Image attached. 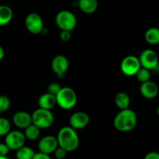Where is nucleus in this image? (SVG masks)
<instances>
[{
	"label": "nucleus",
	"instance_id": "9b49d317",
	"mask_svg": "<svg viewBox=\"0 0 159 159\" xmlns=\"http://www.w3.org/2000/svg\"><path fill=\"white\" fill-rule=\"evenodd\" d=\"M58 148L57 138L52 135H46L40 140L38 143L39 152L50 155L54 153V151Z\"/></svg>",
	"mask_w": 159,
	"mask_h": 159
},
{
	"label": "nucleus",
	"instance_id": "a211bd4d",
	"mask_svg": "<svg viewBox=\"0 0 159 159\" xmlns=\"http://www.w3.org/2000/svg\"><path fill=\"white\" fill-rule=\"evenodd\" d=\"M115 104L120 110H126L129 108L130 103V98L127 93L120 92L116 95L114 99Z\"/></svg>",
	"mask_w": 159,
	"mask_h": 159
},
{
	"label": "nucleus",
	"instance_id": "2eb2a0df",
	"mask_svg": "<svg viewBox=\"0 0 159 159\" xmlns=\"http://www.w3.org/2000/svg\"><path fill=\"white\" fill-rule=\"evenodd\" d=\"M39 108L44 109V110H51L57 105L56 102V96L50 93H46L41 95L38 99Z\"/></svg>",
	"mask_w": 159,
	"mask_h": 159
},
{
	"label": "nucleus",
	"instance_id": "2f4dec72",
	"mask_svg": "<svg viewBox=\"0 0 159 159\" xmlns=\"http://www.w3.org/2000/svg\"><path fill=\"white\" fill-rule=\"evenodd\" d=\"M0 159H9V158L6 156V157H0Z\"/></svg>",
	"mask_w": 159,
	"mask_h": 159
},
{
	"label": "nucleus",
	"instance_id": "cd10ccee",
	"mask_svg": "<svg viewBox=\"0 0 159 159\" xmlns=\"http://www.w3.org/2000/svg\"><path fill=\"white\" fill-rule=\"evenodd\" d=\"M9 151L10 150L5 143H0V157H6Z\"/></svg>",
	"mask_w": 159,
	"mask_h": 159
},
{
	"label": "nucleus",
	"instance_id": "f257e3e1",
	"mask_svg": "<svg viewBox=\"0 0 159 159\" xmlns=\"http://www.w3.org/2000/svg\"><path fill=\"white\" fill-rule=\"evenodd\" d=\"M138 124L137 114L130 109L120 110L113 120L114 127L120 132H129L133 130Z\"/></svg>",
	"mask_w": 159,
	"mask_h": 159
},
{
	"label": "nucleus",
	"instance_id": "39448f33",
	"mask_svg": "<svg viewBox=\"0 0 159 159\" xmlns=\"http://www.w3.org/2000/svg\"><path fill=\"white\" fill-rule=\"evenodd\" d=\"M55 22L61 30L70 31L75 28L77 19L74 13L68 10H61L56 15Z\"/></svg>",
	"mask_w": 159,
	"mask_h": 159
},
{
	"label": "nucleus",
	"instance_id": "20e7f679",
	"mask_svg": "<svg viewBox=\"0 0 159 159\" xmlns=\"http://www.w3.org/2000/svg\"><path fill=\"white\" fill-rule=\"evenodd\" d=\"M32 124L40 129H46L51 127L54 122V116L51 110L38 108L31 114Z\"/></svg>",
	"mask_w": 159,
	"mask_h": 159
},
{
	"label": "nucleus",
	"instance_id": "ddd939ff",
	"mask_svg": "<svg viewBox=\"0 0 159 159\" xmlns=\"http://www.w3.org/2000/svg\"><path fill=\"white\" fill-rule=\"evenodd\" d=\"M140 93L141 96L147 99H153L159 93V89L158 85L152 81L141 83L140 86Z\"/></svg>",
	"mask_w": 159,
	"mask_h": 159
},
{
	"label": "nucleus",
	"instance_id": "f8f14e48",
	"mask_svg": "<svg viewBox=\"0 0 159 159\" xmlns=\"http://www.w3.org/2000/svg\"><path fill=\"white\" fill-rule=\"evenodd\" d=\"M89 115L82 111H78L72 113L69 118L70 127L75 130L85 128L89 124Z\"/></svg>",
	"mask_w": 159,
	"mask_h": 159
},
{
	"label": "nucleus",
	"instance_id": "b1692460",
	"mask_svg": "<svg viewBox=\"0 0 159 159\" xmlns=\"http://www.w3.org/2000/svg\"><path fill=\"white\" fill-rule=\"evenodd\" d=\"M10 99L7 96H0V113L7 111L10 107Z\"/></svg>",
	"mask_w": 159,
	"mask_h": 159
},
{
	"label": "nucleus",
	"instance_id": "4be33fe9",
	"mask_svg": "<svg viewBox=\"0 0 159 159\" xmlns=\"http://www.w3.org/2000/svg\"><path fill=\"white\" fill-rule=\"evenodd\" d=\"M11 124L9 120L0 117V137L6 136L11 131Z\"/></svg>",
	"mask_w": 159,
	"mask_h": 159
},
{
	"label": "nucleus",
	"instance_id": "6ab92c4d",
	"mask_svg": "<svg viewBox=\"0 0 159 159\" xmlns=\"http://www.w3.org/2000/svg\"><path fill=\"white\" fill-rule=\"evenodd\" d=\"M144 39L150 45H157L159 43V28L151 27L146 30Z\"/></svg>",
	"mask_w": 159,
	"mask_h": 159
},
{
	"label": "nucleus",
	"instance_id": "bb28decb",
	"mask_svg": "<svg viewBox=\"0 0 159 159\" xmlns=\"http://www.w3.org/2000/svg\"><path fill=\"white\" fill-rule=\"evenodd\" d=\"M59 37H60L61 40H62L63 42H68L71 40V34L70 31L61 30L59 34Z\"/></svg>",
	"mask_w": 159,
	"mask_h": 159
},
{
	"label": "nucleus",
	"instance_id": "c756f323",
	"mask_svg": "<svg viewBox=\"0 0 159 159\" xmlns=\"http://www.w3.org/2000/svg\"><path fill=\"white\" fill-rule=\"evenodd\" d=\"M33 159H51L49 155H46V154L41 153V152H38L36 153L35 155L34 156Z\"/></svg>",
	"mask_w": 159,
	"mask_h": 159
},
{
	"label": "nucleus",
	"instance_id": "1a4fd4ad",
	"mask_svg": "<svg viewBox=\"0 0 159 159\" xmlns=\"http://www.w3.org/2000/svg\"><path fill=\"white\" fill-rule=\"evenodd\" d=\"M26 138L24 134L20 130H12L6 135L5 144L8 146L9 150L17 151L25 145Z\"/></svg>",
	"mask_w": 159,
	"mask_h": 159
},
{
	"label": "nucleus",
	"instance_id": "dca6fc26",
	"mask_svg": "<svg viewBox=\"0 0 159 159\" xmlns=\"http://www.w3.org/2000/svg\"><path fill=\"white\" fill-rule=\"evenodd\" d=\"M78 6L82 12L85 14H92L98 9V0H79Z\"/></svg>",
	"mask_w": 159,
	"mask_h": 159
},
{
	"label": "nucleus",
	"instance_id": "6e6552de",
	"mask_svg": "<svg viewBox=\"0 0 159 159\" xmlns=\"http://www.w3.org/2000/svg\"><path fill=\"white\" fill-rule=\"evenodd\" d=\"M26 30L33 34H39L44 30V24L42 17L39 14L31 12L25 19Z\"/></svg>",
	"mask_w": 159,
	"mask_h": 159
},
{
	"label": "nucleus",
	"instance_id": "f03ea898",
	"mask_svg": "<svg viewBox=\"0 0 159 159\" xmlns=\"http://www.w3.org/2000/svg\"><path fill=\"white\" fill-rule=\"evenodd\" d=\"M58 146L67 152H74L79 145V138L77 132L71 127H64L58 131L57 136Z\"/></svg>",
	"mask_w": 159,
	"mask_h": 159
},
{
	"label": "nucleus",
	"instance_id": "412c9836",
	"mask_svg": "<svg viewBox=\"0 0 159 159\" xmlns=\"http://www.w3.org/2000/svg\"><path fill=\"white\" fill-rule=\"evenodd\" d=\"M35 154V152L30 147L24 145L16 151V157L17 159H33Z\"/></svg>",
	"mask_w": 159,
	"mask_h": 159
},
{
	"label": "nucleus",
	"instance_id": "0eeeda50",
	"mask_svg": "<svg viewBox=\"0 0 159 159\" xmlns=\"http://www.w3.org/2000/svg\"><path fill=\"white\" fill-rule=\"evenodd\" d=\"M141 68L140 61L138 57L128 55L124 57L120 64V69L123 74L128 77L135 76Z\"/></svg>",
	"mask_w": 159,
	"mask_h": 159
},
{
	"label": "nucleus",
	"instance_id": "f3484780",
	"mask_svg": "<svg viewBox=\"0 0 159 159\" xmlns=\"http://www.w3.org/2000/svg\"><path fill=\"white\" fill-rule=\"evenodd\" d=\"M13 17V12L9 6L6 5L0 6V26L9 23Z\"/></svg>",
	"mask_w": 159,
	"mask_h": 159
},
{
	"label": "nucleus",
	"instance_id": "aec40b11",
	"mask_svg": "<svg viewBox=\"0 0 159 159\" xmlns=\"http://www.w3.org/2000/svg\"><path fill=\"white\" fill-rule=\"evenodd\" d=\"M24 130L25 138L30 141H35L40 135V129L33 124Z\"/></svg>",
	"mask_w": 159,
	"mask_h": 159
},
{
	"label": "nucleus",
	"instance_id": "a878e982",
	"mask_svg": "<svg viewBox=\"0 0 159 159\" xmlns=\"http://www.w3.org/2000/svg\"><path fill=\"white\" fill-rule=\"evenodd\" d=\"M67 154H68V152L59 146L54 152V157L56 159H65V157L67 156Z\"/></svg>",
	"mask_w": 159,
	"mask_h": 159
},
{
	"label": "nucleus",
	"instance_id": "473e14b6",
	"mask_svg": "<svg viewBox=\"0 0 159 159\" xmlns=\"http://www.w3.org/2000/svg\"><path fill=\"white\" fill-rule=\"evenodd\" d=\"M156 113H157V114H158V116H159V107H158V108H157V110H156Z\"/></svg>",
	"mask_w": 159,
	"mask_h": 159
},
{
	"label": "nucleus",
	"instance_id": "c85d7f7f",
	"mask_svg": "<svg viewBox=\"0 0 159 159\" xmlns=\"http://www.w3.org/2000/svg\"><path fill=\"white\" fill-rule=\"evenodd\" d=\"M144 159H159V153L157 152H151L144 156Z\"/></svg>",
	"mask_w": 159,
	"mask_h": 159
},
{
	"label": "nucleus",
	"instance_id": "7c9ffc66",
	"mask_svg": "<svg viewBox=\"0 0 159 159\" xmlns=\"http://www.w3.org/2000/svg\"><path fill=\"white\" fill-rule=\"evenodd\" d=\"M4 56H5V51H4V49H3L2 47L0 45V61L2 60L3 57H4Z\"/></svg>",
	"mask_w": 159,
	"mask_h": 159
},
{
	"label": "nucleus",
	"instance_id": "5701e85b",
	"mask_svg": "<svg viewBox=\"0 0 159 159\" xmlns=\"http://www.w3.org/2000/svg\"><path fill=\"white\" fill-rule=\"evenodd\" d=\"M135 76H136L137 79H138L140 82L144 83V82H148V81H150L151 71L146 69V68H141Z\"/></svg>",
	"mask_w": 159,
	"mask_h": 159
},
{
	"label": "nucleus",
	"instance_id": "423d86ee",
	"mask_svg": "<svg viewBox=\"0 0 159 159\" xmlns=\"http://www.w3.org/2000/svg\"><path fill=\"white\" fill-rule=\"evenodd\" d=\"M141 68H146L149 71L156 69L159 65L158 55L152 49H145L141 53L139 57Z\"/></svg>",
	"mask_w": 159,
	"mask_h": 159
},
{
	"label": "nucleus",
	"instance_id": "7ed1b4c3",
	"mask_svg": "<svg viewBox=\"0 0 159 159\" xmlns=\"http://www.w3.org/2000/svg\"><path fill=\"white\" fill-rule=\"evenodd\" d=\"M57 105L63 110H71L77 103V95L70 87H62L56 95Z\"/></svg>",
	"mask_w": 159,
	"mask_h": 159
},
{
	"label": "nucleus",
	"instance_id": "393cba45",
	"mask_svg": "<svg viewBox=\"0 0 159 159\" xmlns=\"http://www.w3.org/2000/svg\"><path fill=\"white\" fill-rule=\"evenodd\" d=\"M61 88V85L59 83H57V82H51V83H50L48 85V89H48V93L56 96V95L58 93V92L60 91Z\"/></svg>",
	"mask_w": 159,
	"mask_h": 159
},
{
	"label": "nucleus",
	"instance_id": "4468645a",
	"mask_svg": "<svg viewBox=\"0 0 159 159\" xmlns=\"http://www.w3.org/2000/svg\"><path fill=\"white\" fill-rule=\"evenodd\" d=\"M12 123L20 129H26L32 124L31 114L26 111H18L12 116Z\"/></svg>",
	"mask_w": 159,
	"mask_h": 159
},
{
	"label": "nucleus",
	"instance_id": "9d476101",
	"mask_svg": "<svg viewBox=\"0 0 159 159\" xmlns=\"http://www.w3.org/2000/svg\"><path fill=\"white\" fill-rule=\"evenodd\" d=\"M69 68V61L62 54L56 55L51 61V69L58 78H63Z\"/></svg>",
	"mask_w": 159,
	"mask_h": 159
}]
</instances>
